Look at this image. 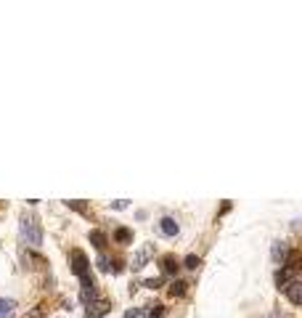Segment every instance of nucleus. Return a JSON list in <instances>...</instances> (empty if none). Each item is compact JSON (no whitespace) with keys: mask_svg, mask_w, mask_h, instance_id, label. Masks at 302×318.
Here are the masks:
<instances>
[{"mask_svg":"<svg viewBox=\"0 0 302 318\" xmlns=\"http://www.w3.org/2000/svg\"><path fill=\"white\" fill-rule=\"evenodd\" d=\"M22 239L29 246H40L43 244V225L37 215H22Z\"/></svg>","mask_w":302,"mask_h":318,"instance_id":"1","label":"nucleus"},{"mask_svg":"<svg viewBox=\"0 0 302 318\" xmlns=\"http://www.w3.org/2000/svg\"><path fill=\"white\" fill-rule=\"evenodd\" d=\"M69 265H72V273L75 276H88V268H90V263H88V255H85L82 249H72L69 252Z\"/></svg>","mask_w":302,"mask_h":318,"instance_id":"2","label":"nucleus"},{"mask_svg":"<svg viewBox=\"0 0 302 318\" xmlns=\"http://www.w3.org/2000/svg\"><path fill=\"white\" fill-rule=\"evenodd\" d=\"M80 281H82V289H80V300H82L85 305H90V302L96 300V284H93V278H90V276H82Z\"/></svg>","mask_w":302,"mask_h":318,"instance_id":"3","label":"nucleus"},{"mask_svg":"<svg viewBox=\"0 0 302 318\" xmlns=\"http://www.w3.org/2000/svg\"><path fill=\"white\" fill-rule=\"evenodd\" d=\"M109 310H111L109 300H93L88 305V313H85V316H88V318H101V316H106Z\"/></svg>","mask_w":302,"mask_h":318,"instance_id":"4","label":"nucleus"},{"mask_svg":"<svg viewBox=\"0 0 302 318\" xmlns=\"http://www.w3.org/2000/svg\"><path fill=\"white\" fill-rule=\"evenodd\" d=\"M284 292H286V297H289V302H292V305H300L302 302V281H300V278L289 281L286 287H284Z\"/></svg>","mask_w":302,"mask_h":318,"instance_id":"5","label":"nucleus"},{"mask_svg":"<svg viewBox=\"0 0 302 318\" xmlns=\"http://www.w3.org/2000/svg\"><path fill=\"white\" fill-rule=\"evenodd\" d=\"M273 260L278 263V265H284V263L289 260V246H286L284 242H276V244H273Z\"/></svg>","mask_w":302,"mask_h":318,"instance_id":"6","label":"nucleus"},{"mask_svg":"<svg viewBox=\"0 0 302 318\" xmlns=\"http://www.w3.org/2000/svg\"><path fill=\"white\" fill-rule=\"evenodd\" d=\"M159 228H162V233H165V236H175V233L180 231V228H178V223H175L173 218H162Z\"/></svg>","mask_w":302,"mask_h":318,"instance_id":"7","label":"nucleus"},{"mask_svg":"<svg viewBox=\"0 0 302 318\" xmlns=\"http://www.w3.org/2000/svg\"><path fill=\"white\" fill-rule=\"evenodd\" d=\"M90 244L98 246V249H103V246H106V233L103 231H90Z\"/></svg>","mask_w":302,"mask_h":318,"instance_id":"8","label":"nucleus"},{"mask_svg":"<svg viewBox=\"0 0 302 318\" xmlns=\"http://www.w3.org/2000/svg\"><path fill=\"white\" fill-rule=\"evenodd\" d=\"M114 239L120 244H130V242H133V231H130V228H117L114 231Z\"/></svg>","mask_w":302,"mask_h":318,"instance_id":"9","label":"nucleus"},{"mask_svg":"<svg viewBox=\"0 0 302 318\" xmlns=\"http://www.w3.org/2000/svg\"><path fill=\"white\" fill-rule=\"evenodd\" d=\"M162 270H165V273H175V270H178V260H175L173 255L162 257Z\"/></svg>","mask_w":302,"mask_h":318,"instance_id":"10","label":"nucleus"},{"mask_svg":"<svg viewBox=\"0 0 302 318\" xmlns=\"http://www.w3.org/2000/svg\"><path fill=\"white\" fill-rule=\"evenodd\" d=\"M14 300H3V297H0V318H8L11 313H14Z\"/></svg>","mask_w":302,"mask_h":318,"instance_id":"11","label":"nucleus"},{"mask_svg":"<svg viewBox=\"0 0 302 318\" xmlns=\"http://www.w3.org/2000/svg\"><path fill=\"white\" fill-rule=\"evenodd\" d=\"M186 287H188L186 281H173V287H170V294H173V297H183V294H186Z\"/></svg>","mask_w":302,"mask_h":318,"instance_id":"12","label":"nucleus"},{"mask_svg":"<svg viewBox=\"0 0 302 318\" xmlns=\"http://www.w3.org/2000/svg\"><path fill=\"white\" fill-rule=\"evenodd\" d=\"M67 207H72V210H77L80 215H90V212H88V207H85V204L80 202V199H75V202H67Z\"/></svg>","mask_w":302,"mask_h":318,"instance_id":"13","label":"nucleus"},{"mask_svg":"<svg viewBox=\"0 0 302 318\" xmlns=\"http://www.w3.org/2000/svg\"><path fill=\"white\" fill-rule=\"evenodd\" d=\"M183 265H186V268H191V270H196V268H199V257H196V255H188L186 260H183Z\"/></svg>","mask_w":302,"mask_h":318,"instance_id":"14","label":"nucleus"},{"mask_svg":"<svg viewBox=\"0 0 302 318\" xmlns=\"http://www.w3.org/2000/svg\"><path fill=\"white\" fill-rule=\"evenodd\" d=\"M146 257H149V252H138V255H135V260H133V268H143Z\"/></svg>","mask_w":302,"mask_h":318,"instance_id":"15","label":"nucleus"},{"mask_svg":"<svg viewBox=\"0 0 302 318\" xmlns=\"http://www.w3.org/2000/svg\"><path fill=\"white\" fill-rule=\"evenodd\" d=\"M125 318H149V313H146V310L133 308V310H127V316H125Z\"/></svg>","mask_w":302,"mask_h":318,"instance_id":"16","label":"nucleus"},{"mask_svg":"<svg viewBox=\"0 0 302 318\" xmlns=\"http://www.w3.org/2000/svg\"><path fill=\"white\" fill-rule=\"evenodd\" d=\"M98 268H101V270H109V260H106V255H98Z\"/></svg>","mask_w":302,"mask_h":318,"instance_id":"17","label":"nucleus"},{"mask_svg":"<svg viewBox=\"0 0 302 318\" xmlns=\"http://www.w3.org/2000/svg\"><path fill=\"white\" fill-rule=\"evenodd\" d=\"M146 287L149 289H156V287H159V278H151V281H146Z\"/></svg>","mask_w":302,"mask_h":318,"instance_id":"18","label":"nucleus"},{"mask_svg":"<svg viewBox=\"0 0 302 318\" xmlns=\"http://www.w3.org/2000/svg\"><path fill=\"white\" fill-rule=\"evenodd\" d=\"M114 207H117V210H125V207H127V199H120V202H114Z\"/></svg>","mask_w":302,"mask_h":318,"instance_id":"19","label":"nucleus"},{"mask_svg":"<svg viewBox=\"0 0 302 318\" xmlns=\"http://www.w3.org/2000/svg\"><path fill=\"white\" fill-rule=\"evenodd\" d=\"M24 318H43V313H40V310H32V313H27Z\"/></svg>","mask_w":302,"mask_h":318,"instance_id":"20","label":"nucleus"}]
</instances>
